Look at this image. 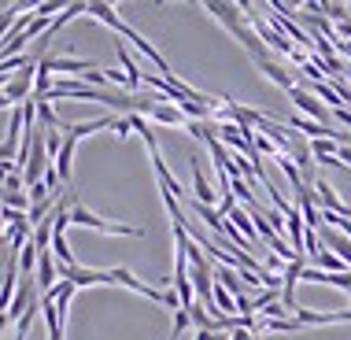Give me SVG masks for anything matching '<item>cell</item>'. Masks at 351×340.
Here are the masks:
<instances>
[{"instance_id": "6da1fadb", "label": "cell", "mask_w": 351, "mask_h": 340, "mask_svg": "<svg viewBox=\"0 0 351 340\" xmlns=\"http://www.w3.org/2000/svg\"><path fill=\"white\" fill-rule=\"evenodd\" d=\"M204 12H211L218 23L230 30L237 41L248 49L252 56V63H259V60H270V52H267V45H263V37L255 34V26L248 23V15H244V8L241 4H222V0H211V4H204Z\"/></svg>"}, {"instance_id": "7a4b0ae2", "label": "cell", "mask_w": 351, "mask_h": 340, "mask_svg": "<svg viewBox=\"0 0 351 340\" xmlns=\"http://www.w3.org/2000/svg\"><path fill=\"white\" fill-rule=\"evenodd\" d=\"M71 222H74V226H85V230H97V233H104V237H145V230H137V226L97 219V215H93L89 207H82L78 200L71 204Z\"/></svg>"}, {"instance_id": "3957f363", "label": "cell", "mask_w": 351, "mask_h": 340, "mask_svg": "<svg viewBox=\"0 0 351 340\" xmlns=\"http://www.w3.org/2000/svg\"><path fill=\"white\" fill-rule=\"evenodd\" d=\"M60 281H71L74 289H93V285H115L111 270H93V267H60Z\"/></svg>"}, {"instance_id": "277c9868", "label": "cell", "mask_w": 351, "mask_h": 340, "mask_svg": "<svg viewBox=\"0 0 351 340\" xmlns=\"http://www.w3.org/2000/svg\"><path fill=\"white\" fill-rule=\"evenodd\" d=\"M289 100L296 104V111L303 119H315V122H322V126H329V119H333V111H329L311 89H303V85H296V89L289 93Z\"/></svg>"}, {"instance_id": "5b68a950", "label": "cell", "mask_w": 351, "mask_h": 340, "mask_svg": "<svg viewBox=\"0 0 351 340\" xmlns=\"http://www.w3.org/2000/svg\"><path fill=\"white\" fill-rule=\"evenodd\" d=\"M37 67L49 71V74H71V78H82L85 71H97V63L93 60H74V56H41Z\"/></svg>"}, {"instance_id": "8992f818", "label": "cell", "mask_w": 351, "mask_h": 340, "mask_svg": "<svg viewBox=\"0 0 351 340\" xmlns=\"http://www.w3.org/2000/svg\"><path fill=\"white\" fill-rule=\"evenodd\" d=\"M119 37H126V41H134V49H137L141 56H145V60H152V63H156V74H163V78H174V71H170V63L163 60V52H159V49H152V41H145V37H141V34L134 30V26H126V30H122Z\"/></svg>"}, {"instance_id": "52a82bcc", "label": "cell", "mask_w": 351, "mask_h": 340, "mask_svg": "<svg viewBox=\"0 0 351 340\" xmlns=\"http://www.w3.org/2000/svg\"><path fill=\"white\" fill-rule=\"evenodd\" d=\"M34 82H37V67H26V71L12 74V85L4 89V97L12 100V108H19V104H26V100H34Z\"/></svg>"}, {"instance_id": "ba28073f", "label": "cell", "mask_w": 351, "mask_h": 340, "mask_svg": "<svg viewBox=\"0 0 351 340\" xmlns=\"http://www.w3.org/2000/svg\"><path fill=\"white\" fill-rule=\"evenodd\" d=\"M115 274V285H126L130 292H137V296H145V300H152V304H163V296H167V289H152V285H145L141 278H134L126 267H115L111 270Z\"/></svg>"}, {"instance_id": "9c48e42d", "label": "cell", "mask_w": 351, "mask_h": 340, "mask_svg": "<svg viewBox=\"0 0 351 340\" xmlns=\"http://www.w3.org/2000/svg\"><path fill=\"white\" fill-rule=\"evenodd\" d=\"M296 322L300 326H337V322H351V311H296Z\"/></svg>"}, {"instance_id": "30bf717a", "label": "cell", "mask_w": 351, "mask_h": 340, "mask_svg": "<svg viewBox=\"0 0 351 340\" xmlns=\"http://www.w3.org/2000/svg\"><path fill=\"white\" fill-rule=\"evenodd\" d=\"M255 67L263 71V78H270V82L278 85V89H285V93H292V89L300 85V82H296V74H292L289 67H281V63H274V60H259Z\"/></svg>"}, {"instance_id": "8fae6325", "label": "cell", "mask_w": 351, "mask_h": 340, "mask_svg": "<svg viewBox=\"0 0 351 340\" xmlns=\"http://www.w3.org/2000/svg\"><path fill=\"white\" fill-rule=\"evenodd\" d=\"M85 15H93L97 23H104L111 34H122V30H126V23H122V15H119V8H115V4H104V0H93V4H89V12H85Z\"/></svg>"}, {"instance_id": "7c38bea8", "label": "cell", "mask_w": 351, "mask_h": 340, "mask_svg": "<svg viewBox=\"0 0 351 340\" xmlns=\"http://www.w3.org/2000/svg\"><path fill=\"white\" fill-rule=\"evenodd\" d=\"M152 122H159V126H189V119L182 115V108L178 104H170V100H159L156 108H152V115H148Z\"/></svg>"}, {"instance_id": "4fadbf2b", "label": "cell", "mask_w": 351, "mask_h": 340, "mask_svg": "<svg viewBox=\"0 0 351 340\" xmlns=\"http://www.w3.org/2000/svg\"><path fill=\"white\" fill-rule=\"evenodd\" d=\"M74 148H78V137H63V148H60V156H56V174H60V182L67 185L71 182V174H74Z\"/></svg>"}, {"instance_id": "5bb4252c", "label": "cell", "mask_w": 351, "mask_h": 340, "mask_svg": "<svg viewBox=\"0 0 351 340\" xmlns=\"http://www.w3.org/2000/svg\"><path fill=\"white\" fill-rule=\"evenodd\" d=\"M189 163H193V200L204 204V207H218L215 204V189L207 185V178H204V170H200V159H189Z\"/></svg>"}, {"instance_id": "9a60e30c", "label": "cell", "mask_w": 351, "mask_h": 340, "mask_svg": "<svg viewBox=\"0 0 351 340\" xmlns=\"http://www.w3.org/2000/svg\"><path fill=\"white\" fill-rule=\"evenodd\" d=\"M115 52H119V63H122V71H126V78L134 82V93H141V89H145V85H141V82H145V71H141V63L134 60V56H130V49H126L122 41H115Z\"/></svg>"}, {"instance_id": "2e32d148", "label": "cell", "mask_w": 351, "mask_h": 340, "mask_svg": "<svg viewBox=\"0 0 351 340\" xmlns=\"http://www.w3.org/2000/svg\"><path fill=\"white\" fill-rule=\"evenodd\" d=\"M311 267H318V270H326V274H348V263L344 259H337L333 252H322Z\"/></svg>"}, {"instance_id": "e0dca14e", "label": "cell", "mask_w": 351, "mask_h": 340, "mask_svg": "<svg viewBox=\"0 0 351 340\" xmlns=\"http://www.w3.org/2000/svg\"><path fill=\"white\" fill-rule=\"evenodd\" d=\"M263 329H267V333H300V322L296 318H278V322H267V318H263Z\"/></svg>"}, {"instance_id": "ac0fdd59", "label": "cell", "mask_w": 351, "mask_h": 340, "mask_svg": "<svg viewBox=\"0 0 351 340\" xmlns=\"http://www.w3.org/2000/svg\"><path fill=\"white\" fill-rule=\"evenodd\" d=\"M189 326H193V318H189V311H178V315H174V329H170V340H178V337H182Z\"/></svg>"}, {"instance_id": "d6986e66", "label": "cell", "mask_w": 351, "mask_h": 340, "mask_svg": "<svg viewBox=\"0 0 351 340\" xmlns=\"http://www.w3.org/2000/svg\"><path fill=\"white\" fill-rule=\"evenodd\" d=\"M130 134H134V126H130V115H119V122H115V137L126 141Z\"/></svg>"}, {"instance_id": "ffe728a7", "label": "cell", "mask_w": 351, "mask_h": 340, "mask_svg": "<svg viewBox=\"0 0 351 340\" xmlns=\"http://www.w3.org/2000/svg\"><path fill=\"white\" fill-rule=\"evenodd\" d=\"M337 167L351 170V145H340V152H337Z\"/></svg>"}, {"instance_id": "44dd1931", "label": "cell", "mask_w": 351, "mask_h": 340, "mask_svg": "<svg viewBox=\"0 0 351 340\" xmlns=\"http://www.w3.org/2000/svg\"><path fill=\"white\" fill-rule=\"evenodd\" d=\"M333 119H337V122H344V126H351V108H337V111H333Z\"/></svg>"}]
</instances>
